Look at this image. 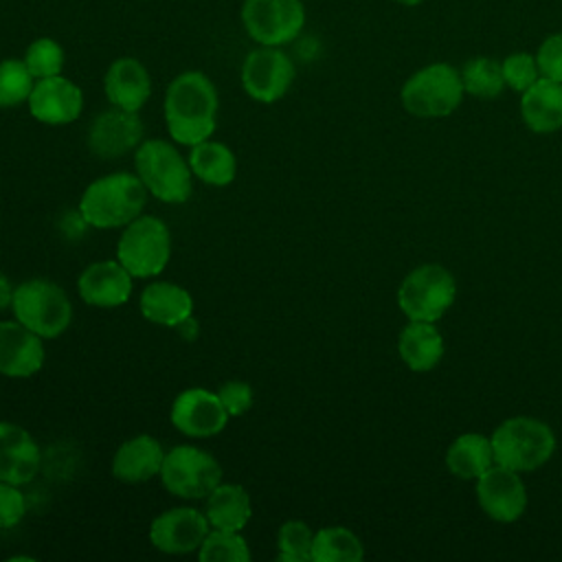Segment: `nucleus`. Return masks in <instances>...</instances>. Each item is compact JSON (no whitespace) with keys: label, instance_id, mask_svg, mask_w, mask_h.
Here are the masks:
<instances>
[{"label":"nucleus","instance_id":"nucleus-1","mask_svg":"<svg viewBox=\"0 0 562 562\" xmlns=\"http://www.w3.org/2000/svg\"><path fill=\"white\" fill-rule=\"evenodd\" d=\"M220 97L215 83L200 70H184L171 79L165 92V123L171 140L195 145L213 136Z\"/></svg>","mask_w":562,"mask_h":562},{"label":"nucleus","instance_id":"nucleus-2","mask_svg":"<svg viewBox=\"0 0 562 562\" xmlns=\"http://www.w3.org/2000/svg\"><path fill=\"white\" fill-rule=\"evenodd\" d=\"M147 189L140 178L130 171H112L92 180L79 200V215L92 228H123L147 204Z\"/></svg>","mask_w":562,"mask_h":562},{"label":"nucleus","instance_id":"nucleus-3","mask_svg":"<svg viewBox=\"0 0 562 562\" xmlns=\"http://www.w3.org/2000/svg\"><path fill=\"white\" fill-rule=\"evenodd\" d=\"M134 169L147 193L165 204H182L193 193L189 160L165 138H147L134 151Z\"/></svg>","mask_w":562,"mask_h":562},{"label":"nucleus","instance_id":"nucleus-4","mask_svg":"<svg viewBox=\"0 0 562 562\" xmlns=\"http://www.w3.org/2000/svg\"><path fill=\"white\" fill-rule=\"evenodd\" d=\"M13 318L35 331L44 340L59 338L72 321V303L68 294L50 279L33 277L15 285Z\"/></svg>","mask_w":562,"mask_h":562},{"label":"nucleus","instance_id":"nucleus-5","mask_svg":"<svg viewBox=\"0 0 562 562\" xmlns=\"http://www.w3.org/2000/svg\"><path fill=\"white\" fill-rule=\"evenodd\" d=\"M490 439L494 461L516 472H531L544 465L555 450L553 430L542 419L527 415L505 419Z\"/></svg>","mask_w":562,"mask_h":562},{"label":"nucleus","instance_id":"nucleus-6","mask_svg":"<svg viewBox=\"0 0 562 562\" xmlns=\"http://www.w3.org/2000/svg\"><path fill=\"white\" fill-rule=\"evenodd\" d=\"M116 259L134 279L158 277L171 259V233L169 226L156 215H138L123 226Z\"/></svg>","mask_w":562,"mask_h":562},{"label":"nucleus","instance_id":"nucleus-7","mask_svg":"<svg viewBox=\"0 0 562 562\" xmlns=\"http://www.w3.org/2000/svg\"><path fill=\"white\" fill-rule=\"evenodd\" d=\"M220 461L198 446H173L165 452L160 468L162 487L184 501H202L222 483Z\"/></svg>","mask_w":562,"mask_h":562},{"label":"nucleus","instance_id":"nucleus-8","mask_svg":"<svg viewBox=\"0 0 562 562\" xmlns=\"http://www.w3.org/2000/svg\"><path fill=\"white\" fill-rule=\"evenodd\" d=\"M463 83L450 64H430L406 79L402 105L413 116L439 119L452 114L463 99Z\"/></svg>","mask_w":562,"mask_h":562},{"label":"nucleus","instance_id":"nucleus-9","mask_svg":"<svg viewBox=\"0 0 562 562\" xmlns=\"http://www.w3.org/2000/svg\"><path fill=\"white\" fill-rule=\"evenodd\" d=\"M457 294L454 277L439 263L411 270L397 288V305L408 321H439Z\"/></svg>","mask_w":562,"mask_h":562},{"label":"nucleus","instance_id":"nucleus-10","mask_svg":"<svg viewBox=\"0 0 562 562\" xmlns=\"http://www.w3.org/2000/svg\"><path fill=\"white\" fill-rule=\"evenodd\" d=\"M241 24L259 46H285L305 26L301 0H244Z\"/></svg>","mask_w":562,"mask_h":562},{"label":"nucleus","instance_id":"nucleus-11","mask_svg":"<svg viewBox=\"0 0 562 562\" xmlns=\"http://www.w3.org/2000/svg\"><path fill=\"white\" fill-rule=\"evenodd\" d=\"M294 64L281 46H259L241 64L244 92L259 103H274L290 90Z\"/></svg>","mask_w":562,"mask_h":562},{"label":"nucleus","instance_id":"nucleus-12","mask_svg":"<svg viewBox=\"0 0 562 562\" xmlns=\"http://www.w3.org/2000/svg\"><path fill=\"white\" fill-rule=\"evenodd\" d=\"M211 525L204 509L180 505L160 512L149 525V542L154 549L167 555L198 553Z\"/></svg>","mask_w":562,"mask_h":562},{"label":"nucleus","instance_id":"nucleus-13","mask_svg":"<svg viewBox=\"0 0 562 562\" xmlns=\"http://www.w3.org/2000/svg\"><path fill=\"white\" fill-rule=\"evenodd\" d=\"M169 419L173 428L184 437L206 439L220 435L231 417L224 411L217 391L191 386L176 395L169 411Z\"/></svg>","mask_w":562,"mask_h":562},{"label":"nucleus","instance_id":"nucleus-14","mask_svg":"<svg viewBox=\"0 0 562 562\" xmlns=\"http://www.w3.org/2000/svg\"><path fill=\"white\" fill-rule=\"evenodd\" d=\"M86 143L97 158L112 160L125 156L143 143V121L138 112L112 105L92 119Z\"/></svg>","mask_w":562,"mask_h":562},{"label":"nucleus","instance_id":"nucleus-15","mask_svg":"<svg viewBox=\"0 0 562 562\" xmlns=\"http://www.w3.org/2000/svg\"><path fill=\"white\" fill-rule=\"evenodd\" d=\"M476 498L481 509L498 522H514L527 509V490L520 474L498 463L476 479Z\"/></svg>","mask_w":562,"mask_h":562},{"label":"nucleus","instance_id":"nucleus-16","mask_svg":"<svg viewBox=\"0 0 562 562\" xmlns=\"http://www.w3.org/2000/svg\"><path fill=\"white\" fill-rule=\"evenodd\" d=\"M26 105L31 116L44 125H68L77 121L83 110V92L64 75L44 77L35 79Z\"/></svg>","mask_w":562,"mask_h":562},{"label":"nucleus","instance_id":"nucleus-17","mask_svg":"<svg viewBox=\"0 0 562 562\" xmlns=\"http://www.w3.org/2000/svg\"><path fill=\"white\" fill-rule=\"evenodd\" d=\"M132 274L119 259H99L88 263L77 277V292L92 307H119L132 296Z\"/></svg>","mask_w":562,"mask_h":562},{"label":"nucleus","instance_id":"nucleus-18","mask_svg":"<svg viewBox=\"0 0 562 562\" xmlns=\"http://www.w3.org/2000/svg\"><path fill=\"white\" fill-rule=\"evenodd\" d=\"M46 360L44 338L20 321H0V375L31 378Z\"/></svg>","mask_w":562,"mask_h":562},{"label":"nucleus","instance_id":"nucleus-19","mask_svg":"<svg viewBox=\"0 0 562 562\" xmlns=\"http://www.w3.org/2000/svg\"><path fill=\"white\" fill-rule=\"evenodd\" d=\"M42 465V450L35 437L15 422H0V481L26 485Z\"/></svg>","mask_w":562,"mask_h":562},{"label":"nucleus","instance_id":"nucleus-20","mask_svg":"<svg viewBox=\"0 0 562 562\" xmlns=\"http://www.w3.org/2000/svg\"><path fill=\"white\" fill-rule=\"evenodd\" d=\"M165 461V448L162 443L151 435H134L125 439L110 463L112 476L121 483H145L160 474Z\"/></svg>","mask_w":562,"mask_h":562},{"label":"nucleus","instance_id":"nucleus-21","mask_svg":"<svg viewBox=\"0 0 562 562\" xmlns=\"http://www.w3.org/2000/svg\"><path fill=\"white\" fill-rule=\"evenodd\" d=\"M103 90L110 105L138 112L151 94L149 70L136 57H119L105 70Z\"/></svg>","mask_w":562,"mask_h":562},{"label":"nucleus","instance_id":"nucleus-22","mask_svg":"<svg viewBox=\"0 0 562 562\" xmlns=\"http://www.w3.org/2000/svg\"><path fill=\"white\" fill-rule=\"evenodd\" d=\"M138 310L145 321L173 329L193 314V299L187 288L173 281H151L140 292Z\"/></svg>","mask_w":562,"mask_h":562},{"label":"nucleus","instance_id":"nucleus-23","mask_svg":"<svg viewBox=\"0 0 562 562\" xmlns=\"http://www.w3.org/2000/svg\"><path fill=\"white\" fill-rule=\"evenodd\" d=\"M520 116L531 132L549 134L562 127V81L540 77L522 92Z\"/></svg>","mask_w":562,"mask_h":562},{"label":"nucleus","instance_id":"nucleus-24","mask_svg":"<svg viewBox=\"0 0 562 562\" xmlns=\"http://www.w3.org/2000/svg\"><path fill=\"white\" fill-rule=\"evenodd\" d=\"M204 514L211 529L241 531L252 516L250 494L239 483H220L204 498Z\"/></svg>","mask_w":562,"mask_h":562},{"label":"nucleus","instance_id":"nucleus-25","mask_svg":"<svg viewBox=\"0 0 562 562\" xmlns=\"http://www.w3.org/2000/svg\"><path fill=\"white\" fill-rule=\"evenodd\" d=\"M397 351L411 371L424 373L435 369L437 362L441 360L443 338L435 323L408 321V325L400 331Z\"/></svg>","mask_w":562,"mask_h":562},{"label":"nucleus","instance_id":"nucleus-26","mask_svg":"<svg viewBox=\"0 0 562 562\" xmlns=\"http://www.w3.org/2000/svg\"><path fill=\"white\" fill-rule=\"evenodd\" d=\"M193 178L202 180L209 187H226L237 176V158L233 149L220 140H202L191 145L187 156Z\"/></svg>","mask_w":562,"mask_h":562},{"label":"nucleus","instance_id":"nucleus-27","mask_svg":"<svg viewBox=\"0 0 562 562\" xmlns=\"http://www.w3.org/2000/svg\"><path fill=\"white\" fill-rule=\"evenodd\" d=\"M494 450L492 439L481 432H463L459 435L448 452H446V465L448 470L465 481H476L487 468H492Z\"/></svg>","mask_w":562,"mask_h":562},{"label":"nucleus","instance_id":"nucleus-28","mask_svg":"<svg viewBox=\"0 0 562 562\" xmlns=\"http://www.w3.org/2000/svg\"><path fill=\"white\" fill-rule=\"evenodd\" d=\"M364 547L347 527H323L314 533L312 562H360Z\"/></svg>","mask_w":562,"mask_h":562},{"label":"nucleus","instance_id":"nucleus-29","mask_svg":"<svg viewBox=\"0 0 562 562\" xmlns=\"http://www.w3.org/2000/svg\"><path fill=\"white\" fill-rule=\"evenodd\" d=\"M461 83H463L465 92H470L479 99L498 97L505 86L503 68L498 61H494L490 57L470 59L461 70Z\"/></svg>","mask_w":562,"mask_h":562},{"label":"nucleus","instance_id":"nucleus-30","mask_svg":"<svg viewBox=\"0 0 562 562\" xmlns=\"http://www.w3.org/2000/svg\"><path fill=\"white\" fill-rule=\"evenodd\" d=\"M202 562H248L250 549L241 531L211 529L198 549Z\"/></svg>","mask_w":562,"mask_h":562},{"label":"nucleus","instance_id":"nucleus-31","mask_svg":"<svg viewBox=\"0 0 562 562\" xmlns=\"http://www.w3.org/2000/svg\"><path fill=\"white\" fill-rule=\"evenodd\" d=\"M35 86V77L26 68L24 59L0 61V108H15L29 101Z\"/></svg>","mask_w":562,"mask_h":562},{"label":"nucleus","instance_id":"nucleus-32","mask_svg":"<svg viewBox=\"0 0 562 562\" xmlns=\"http://www.w3.org/2000/svg\"><path fill=\"white\" fill-rule=\"evenodd\" d=\"M314 533L305 520H285L277 531V560L312 562Z\"/></svg>","mask_w":562,"mask_h":562},{"label":"nucleus","instance_id":"nucleus-33","mask_svg":"<svg viewBox=\"0 0 562 562\" xmlns=\"http://www.w3.org/2000/svg\"><path fill=\"white\" fill-rule=\"evenodd\" d=\"M24 64L31 70V75L35 79H44V77H55L61 75L64 68V48L57 40L53 37H37L29 44V48L24 50Z\"/></svg>","mask_w":562,"mask_h":562},{"label":"nucleus","instance_id":"nucleus-34","mask_svg":"<svg viewBox=\"0 0 562 562\" xmlns=\"http://www.w3.org/2000/svg\"><path fill=\"white\" fill-rule=\"evenodd\" d=\"M503 77H505V86L525 92L529 86H533L540 79V70H538V61L536 57H531L529 53H514L509 55L503 64Z\"/></svg>","mask_w":562,"mask_h":562},{"label":"nucleus","instance_id":"nucleus-35","mask_svg":"<svg viewBox=\"0 0 562 562\" xmlns=\"http://www.w3.org/2000/svg\"><path fill=\"white\" fill-rule=\"evenodd\" d=\"M26 516V498L20 485L0 481V531H7L22 522Z\"/></svg>","mask_w":562,"mask_h":562},{"label":"nucleus","instance_id":"nucleus-36","mask_svg":"<svg viewBox=\"0 0 562 562\" xmlns=\"http://www.w3.org/2000/svg\"><path fill=\"white\" fill-rule=\"evenodd\" d=\"M217 397H220L224 411L228 413V417H239V415L250 411L255 393H252V386L248 382L228 380L217 389Z\"/></svg>","mask_w":562,"mask_h":562},{"label":"nucleus","instance_id":"nucleus-37","mask_svg":"<svg viewBox=\"0 0 562 562\" xmlns=\"http://www.w3.org/2000/svg\"><path fill=\"white\" fill-rule=\"evenodd\" d=\"M536 61L542 77L562 81V33H555L540 44Z\"/></svg>","mask_w":562,"mask_h":562},{"label":"nucleus","instance_id":"nucleus-38","mask_svg":"<svg viewBox=\"0 0 562 562\" xmlns=\"http://www.w3.org/2000/svg\"><path fill=\"white\" fill-rule=\"evenodd\" d=\"M13 292H15V285L9 281L7 274L0 272V312L9 310L11 303H13Z\"/></svg>","mask_w":562,"mask_h":562},{"label":"nucleus","instance_id":"nucleus-39","mask_svg":"<svg viewBox=\"0 0 562 562\" xmlns=\"http://www.w3.org/2000/svg\"><path fill=\"white\" fill-rule=\"evenodd\" d=\"M173 329H176L184 340H193V338L198 336V329H200V327H198V321H195V318H193V314H191L189 318L180 321Z\"/></svg>","mask_w":562,"mask_h":562},{"label":"nucleus","instance_id":"nucleus-40","mask_svg":"<svg viewBox=\"0 0 562 562\" xmlns=\"http://www.w3.org/2000/svg\"><path fill=\"white\" fill-rule=\"evenodd\" d=\"M395 2H400V4H406V7H415V4H419L422 0H395Z\"/></svg>","mask_w":562,"mask_h":562}]
</instances>
